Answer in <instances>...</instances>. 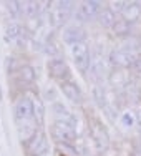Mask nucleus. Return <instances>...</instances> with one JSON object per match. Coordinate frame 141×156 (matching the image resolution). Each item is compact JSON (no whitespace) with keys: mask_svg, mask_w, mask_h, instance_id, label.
Instances as JSON below:
<instances>
[{"mask_svg":"<svg viewBox=\"0 0 141 156\" xmlns=\"http://www.w3.org/2000/svg\"><path fill=\"white\" fill-rule=\"evenodd\" d=\"M45 51H47V53L48 55H57V48H55V45H51V43H47V45H45Z\"/></svg>","mask_w":141,"mask_h":156,"instance_id":"b1692460","label":"nucleus"},{"mask_svg":"<svg viewBox=\"0 0 141 156\" xmlns=\"http://www.w3.org/2000/svg\"><path fill=\"white\" fill-rule=\"evenodd\" d=\"M5 68H7V72H9V73H13V72H15V58L7 57V58H5Z\"/></svg>","mask_w":141,"mask_h":156,"instance_id":"5701e85b","label":"nucleus"},{"mask_svg":"<svg viewBox=\"0 0 141 156\" xmlns=\"http://www.w3.org/2000/svg\"><path fill=\"white\" fill-rule=\"evenodd\" d=\"M58 148H60L62 151H65V154H66V156H76L75 148H73L70 143H58Z\"/></svg>","mask_w":141,"mask_h":156,"instance_id":"4be33fe9","label":"nucleus"},{"mask_svg":"<svg viewBox=\"0 0 141 156\" xmlns=\"http://www.w3.org/2000/svg\"><path fill=\"white\" fill-rule=\"evenodd\" d=\"M48 96H51V98L55 100V91L53 90H47V98H48Z\"/></svg>","mask_w":141,"mask_h":156,"instance_id":"393cba45","label":"nucleus"},{"mask_svg":"<svg viewBox=\"0 0 141 156\" xmlns=\"http://www.w3.org/2000/svg\"><path fill=\"white\" fill-rule=\"evenodd\" d=\"M60 88H62L63 95H65L66 98L70 100V101H73V103H81V100H83V93H81L80 87L75 83V81H72V80L62 81Z\"/></svg>","mask_w":141,"mask_h":156,"instance_id":"1a4fd4ad","label":"nucleus"},{"mask_svg":"<svg viewBox=\"0 0 141 156\" xmlns=\"http://www.w3.org/2000/svg\"><path fill=\"white\" fill-rule=\"evenodd\" d=\"M141 15V3L139 2H128V7L123 12V18L126 22H136Z\"/></svg>","mask_w":141,"mask_h":156,"instance_id":"ddd939ff","label":"nucleus"},{"mask_svg":"<svg viewBox=\"0 0 141 156\" xmlns=\"http://www.w3.org/2000/svg\"><path fill=\"white\" fill-rule=\"evenodd\" d=\"M116 20H118L116 13H115L110 7L101 9V12H100V15H98V23L105 28H113L115 23H116Z\"/></svg>","mask_w":141,"mask_h":156,"instance_id":"f8f14e48","label":"nucleus"},{"mask_svg":"<svg viewBox=\"0 0 141 156\" xmlns=\"http://www.w3.org/2000/svg\"><path fill=\"white\" fill-rule=\"evenodd\" d=\"M40 5H42L40 2H22V10L28 17H37L40 13V10H42Z\"/></svg>","mask_w":141,"mask_h":156,"instance_id":"2eb2a0df","label":"nucleus"},{"mask_svg":"<svg viewBox=\"0 0 141 156\" xmlns=\"http://www.w3.org/2000/svg\"><path fill=\"white\" fill-rule=\"evenodd\" d=\"M138 55L135 53L133 50H128V48H123V50H115L111 51L110 55V60L113 65L116 66H131L135 65L136 60H138Z\"/></svg>","mask_w":141,"mask_h":156,"instance_id":"423d86ee","label":"nucleus"},{"mask_svg":"<svg viewBox=\"0 0 141 156\" xmlns=\"http://www.w3.org/2000/svg\"><path fill=\"white\" fill-rule=\"evenodd\" d=\"M0 100H2V93H0Z\"/></svg>","mask_w":141,"mask_h":156,"instance_id":"a878e982","label":"nucleus"},{"mask_svg":"<svg viewBox=\"0 0 141 156\" xmlns=\"http://www.w3.org/2000/svg\"><path fill=\"white\" fill-rule=\"evenodd\" d=\"M48 73L62 81L70 80V68L63 58H53V60L48 62Z\"/></svg>","mask_w":141,"mask_h":156,"instance_id":"0eeeda50","label":"nucleus"},{"mask_svg":"<svg viewBox=\"0 0 141 156\" xmlns=\"http://www.w3.org/2000/svg\"><path fill=\"white\" fill-rule=\"evenodd\" d=\"M5 37L7 40H15L18 37H22V27L15 22H12V23H9L5 27Z\"/></svg>","mask_w":141,"mask_h":156,"instance_id":"f3484780","label":"nucleus"},{"mask_svg":"<svg viewBox=\"0 0 141 156\" xmlns=\"http://www.w3.org/2000/svg\"><path fill=\"white\" fill-rule=\"evenodd\" d=\"M113 32H115V35H129V32H131V23L126 22L125 18L116 20V23H115V27H113Z\"/></svg>","mask_w":141,"mask_h":156,"instance_id":"dca6fc26","label":"nucleus"},{"mask_svg":"<svg viewBox=\"0 0 141 156\" xmlns=\"http://www.w3.org/2000/svg\"><path fill=\"white\" fill-rule=\"evenodd\" d=\"M72 57H73L75 65L80 72H86L90 68L91 57H90V51H88V45L85 42L73 43L72 45Z\"/></svg>","mask_w":141,"mask_h":156,"instance_id":"f03ea898","label":"nucleus"},{"mask_svg":"<svg viewBox=\"0 0 141 156\" xmlns=\"http://www.w3.org/2000/svg\"><path fill=\"white\" fill-rule=\"evenodd\" d=\"M17 75L23 83H32V81L35 80V70H33V66H30V65H23V66L18 68Z\"/></svg>","mask_w":141,"mask_h":156,"instance_id":"4468645a","label":"nucleus"},{"mask_svg":"<svg viewBox=\"0 0 141 156\" xmlns=\"http://www.w3.org/2000/svg\"><path fill=\"white\" fill-rule=\"evenodd\" d=\"M100 12H101V3L96 0H86V2L80 3L78 10H76V18L81 22H90L98 18Z\"/></svg>","mask_w":141,"mask_h":156,"instance_id":"20e7f679","label":"nucleus"},{"mask_svg":"<svg viewBox=\"0 0 141 156\" xmlns=\"http://www.w3.org/2000/svg\"><path fill=\"white\" fill-rule=\"evenodd\" d=\"M53 113H55V120H57V121H63V123H68V125H72V126H75V128H76L75 115L70 113V111L66 110L63 105L55 103V105H53Z\"/></svg>","mask_w":141,"mask_h":156,"instance_id":"9b49d317","label":"nucleus"},{"mask_svg":"<svg viewBox=\"0 0 141 156\" xmlns=\"http://www.w3.org/2000/svg\"><path fill=\"white\" fill-rule=\"evenodd\" d=\"M90 70H91V73H93L95 76H100V75H101V73H103V70H105V66H103V60H101V57H95V58H91Z\"/></svg>","mask_w":141,"mask_h":156,"instance_id":"a211bd4d","label":"nucleus"},{"mask_svg":"<svg viewBox=\"0 0 141 156\" xmlns=\"http://www.w3.org/2000/svg\"><path fill=\"white\" fill-rule=\"evenodd\" d=\"M51 136L57 143H72L76 138V128L68 123H63V121H57L55 120L53 126L50 129Z\"/></svg>","mask_w":141,"mask_h":156,"instance_id":"f257e3e1","label":"nucleus"},{"mask_svg":"<svg viewBox=\"0 0 141 156\" xmlns=\"http://www.w3.org/2000/svg\"><path fill=\"white\" fill-rule=\"evenodd\" d=\"M47 138H45V135H43L42 131H37L35 135L32 136L30 140H28V143H27V151L30 154L33 156H37V154H42V153H45L47 151Z\"/></svg>","mask_w":141,"mask_h":156,"instance_id":"6e6552de","label":"nucleus"},{"mask_svg":"<svg viewBox=\"0 0 141 156\" xmlns=\"http://www.w3.org/2000/svg\"><path fill=\"white\" fill-rule=\"evenodd\" d=\"M128 7V2H125V0H118V2H113L111 3V10H113L115 13H123L125 9Z\"/></svg>","mask_w":141,"mask_h":156,"instance_id":"412c9836","label":"nucleus"},{"mask_svg":"<svg viewBox=\"0 0 141 156\" xmlns=\"http://www.w3.org/2000/svg\"><path fill=\"white\" fill-rule=\"evenodd\" d=\"M7 10H9V13H12L13 17H18L20 13H23V10H22V2H17V0L7 2Z\"/></svg>","mask_w":141,"mask_h":156,"instance_id":"6ab92c4d","label":"nucleus"},{"mask_svg":"<svg viewBox=\"0 0 141 156\" xmlns=\"http://www.w3.org/2000/svg\"><path fill=\"white\" fill-rule=\"evenodd\" d=\"M73 5L75 3L70 2V0H65V2H58V7H55L50 12V22L53 23V27H62L66 20L70 18L73 12Z\"/></svg>","mask_w":141,"mask_h":156,"instance_id":"7ed1b4c3","label":"nucleus"},{"mask_svg":"<svg viewBox=\"0 0 141 156\" xmlns=\"http://www.w3.org/2000/svg\"><path fill=\"white\" fill-rule=\"evenodd\" d=\"M85 38V30L81 27H76V25H70L63 30V40L68 43H80L83 42Z\"/></svg>","mask_w":141,"mask_h":156,"instance_id":"9d476101","label":"nucleus"},{"mask_svg":"<svg viewBox=\"0 0 141 156\" xmlns=\"http://www.w3.org/2000/svg\"><path fill=\"white\" fill-rule=\"evenodd\" d=\"M121 123L125 126H133L135 125V113H133V111H125V113L121 115Z\"/></svg>","mask_w":141,"mask_h":156,"instance_id":"aec40b11","label":"nucleus"},{"mask_svg":"<svg viewBox=\"0 0 141 156\" xmlns=\"http://www.w3.org/2000/svg\"><path fill=\"white\" fill-rule=\"evenodd\" d=\"M13 111H15V120L18 123H22V121H32L33 116H35V105H33V101L30 98L23 96V98H20L15 103V110Z\"/></svg>","mask_w":141,"mask_h":156,"instance_id":"39448f33","label":"nucleus"}]
</instances>
